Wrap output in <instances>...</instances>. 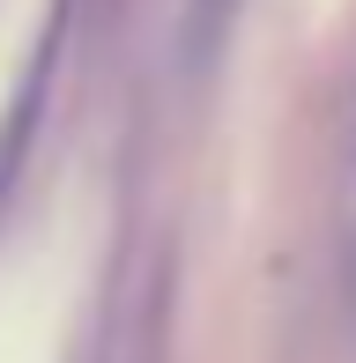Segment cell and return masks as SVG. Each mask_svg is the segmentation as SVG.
Returning <instances> with one entry per match:
<instances>
[{"label":"cell","mask_w":356,"mask_h":363,"mask_svg":"<svg viewBox=\"0 0 356 363\" xmlns=\"http://www.w3.org/2000/svg\"><path fill=\"white\" fill-rule=\"evenodd\" d=\"M342 311H349V334H356V223H349V245H342Z\"/></svg>","instance_id":"cell-1"}]
</instances>
